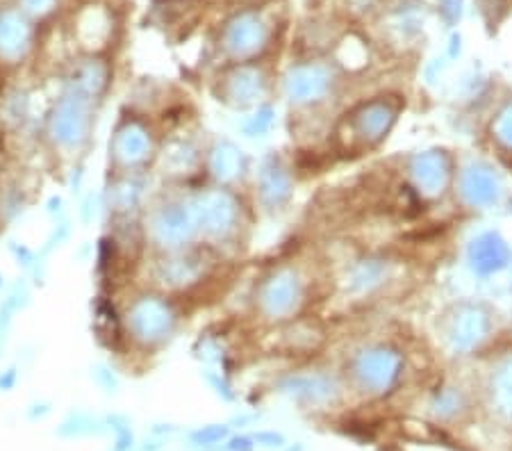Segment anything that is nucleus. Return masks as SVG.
<instances>
[{"instance_id": "obj_3", "label": "nucleus", "mask_w": 512, "mask_h": 451, "mask_svg": "<svg viewBox=\"0 0 512 451\" xmlns=\"http://www.w3.org/2000/svg\"><path fill=\"white\" fill-rule=\"evenodd\" d=\"M508 376H506V381L501 383V397H503V401H506L508 406H512V369H508Z\"/></svg>"}, {"instance_id": "obj_1", "label": "nucleus", "mask_w": 512, "mask_h": 451, "mask_svg": "<svg viewBox=\"0 0 512 451\" xmlns=\"http://www.w3.org/2000/svg\"><path fill=\"white\" fill-rule=\"evenodd\" d=\"M472 260L478 272H492L506 265L508 249L497 235H483L472 246Z\"/></svg>"}, {"instance_id": "obj_2", "label": "nucleus", "mask_w": 512, "mask_h": 451, "mask_svg": "<svg viewBox=\"0 0 512 451\" xmlns=\"http://www.w3.org/2000/svg\"><path fill=\"white\" fill-rule=\"evenodd\" d=\"M465 187H467V190H465L467 196H469V199H472L474 203L490 201L492 196H494V185H492L490 176L481 174V171H474V174H469Z\"/></svg>"}, {"instance_id": "obj_4", "label": "nucleus", "mask_w": 512, "mask_h": 451, "mask_svg": "<svg viewBox=\"0 0 512 451\" xmlns=\"http://www.w3.org/2000/svg\"><path fill=\"white\" fill-rule=\"evenodd\" d=\"M501 137H506L508 142H512V112L510 114H506V117H503V123H501Z\"/></svg>"}]
</instances>
